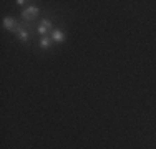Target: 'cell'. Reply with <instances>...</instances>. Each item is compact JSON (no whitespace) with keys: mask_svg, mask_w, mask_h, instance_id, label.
I'll use <instances>...</instances> for the list:
<instances>
[{"mask_svg":"<svg viewBox=\"0 0 156 149\" xmlns=\"http://www.w3.org/2000/svg\"><path fill=\"white\" fill-rule=\"evenodd\" d=\"M17 36H18V38H20L23 43H27L28 40H30V33H28V28L18 27V30H17Z\"/></svg>","mask_w":156,"mask_h":149,"instance_id":"5b68a950","label":"cell"},{"mask_svg":"<svg viewBox=\"0 0 156 149\" xmlns=\"http://www.w3.org/2000/svg\"><path fill=\"white\" fill-rule=\"evenodd\" d=\"M51 27H53V25H51L50 20H42V22H40V25L37 27V32H38L42 36H47L48 30H51Z\"/></svg>","mask_w":156,"mask_h":149,"instance_id":"3957f363","label":"cell"},{"mask_svg":"<svg viewBox=\"0 0 156 149\" xmlns=\"http://www.w3.org/2000/svg\"><path fill=\"white\" fill-rule=\"evenodd\" d=\"M2 25H3V28H5V30H9V32H15V33H17L18 27H20V25H18L17 22L13 20V18H10V17H5V18H3Z\"/></svg>","mask_w":156,"mask_h":149,"instance_id":"7a4b0ae2","label":"cell"},{"mask_svg":"<svg viewBox=\"0 0 156 149\" xmlns=\"http://www.w3.org/2000/svg\"><path fill=\"white\" fill-rule=\"evenodd\" d=\"M38 13H40L38 7H27V9H23V12H22V18H23L27 23H32Z\"/></svg>","mask_w":156,"mask_h":149,"instance_id":"6da1fadb","label":"cell"},{"mask_svg":"<svg viewBox=\"0 0 156 149\" xmlns=\"http://www.w3.org/2000/svg\"><path fill=\"white\" fill-rule=\"evenodd\" d=\"M51 43H53V40H51V36H50V35H47V36H42V40H40L38 47L42 48V50H48V48L51 47Z\"/></svg>","mask_w":156,"mask_h":149,"instance_id":"8992f818","label":"cell"},{"mask_svg":"<svg viewBox=\"0 0 156 149\" xmlns=\"http://www.w3.org/2000/svg\"><path fill=\"white\" fill-rule=\"evenodd\" d=\"M15 3H18V5H27V3L28 2H25V0H17V2Z\"/></svg>","mask_w":156,"mask_h":149,"instance_id":"52a82bcc","label":"cell"},{"mask_svg":"<svg viewBox=\"0 0 156 149\" xmlns=\"http://www.w3.org/2000/svg\"><path fill=\"white\" fill-rule=\"evenodd\" d=\"M51 40H53L55 43H63L65 42V32L60 28H55L53 32H51Z\"/></svg>","mask_w":156,"mask_h":149,"instance_id":"277c9868","label":"cell"}]
</instances>
